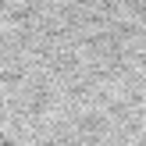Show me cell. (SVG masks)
Masks as SVG:
<instances>
[{
  "mask_svg": "<svg viewBox=\"0 0 146 146\" xmlns=\"http://www.w3.org/2000/svg\"><path fill=\"white\" fill-rule=\"evenodd\" d=\"M0 143L146 146V0H0Z\"/></svg>",
  "mask_w": 146,
  "mask_h": 146,
  "instance_id": "obj_1",
  "label": "cell"
}]
</instances>
